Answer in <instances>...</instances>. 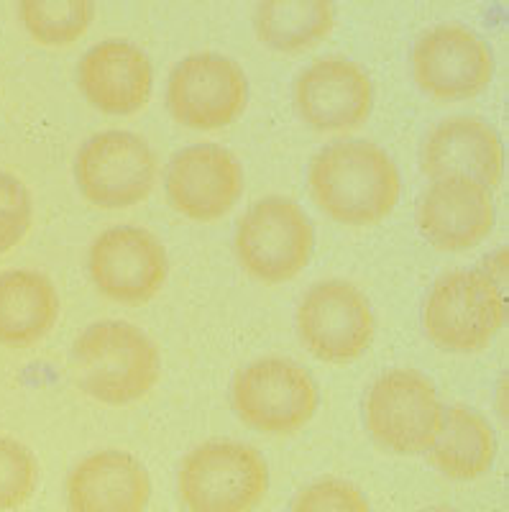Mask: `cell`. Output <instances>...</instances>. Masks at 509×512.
I'll return each mask as SVG.
<instances>
[{
	"label": "cell",
	"instance_id": "obj_12",
	"mask_svg": "<svg viewBox=\"0 0 509 512\" xmlns=\"http://www.w3.org/2000/svg\"><path fill=\"white\" fill-rule=\"evenodd\" d=\"M492 72V49L466 26H433L412 47V77L417 88L440 103L476 98L489 88Z\"/></svg>",
	"mask_w": 509,
	"mask_h": 512
},
{
	"label": "cell",
	"instance_id": "obj_15",
	"mask_svg": "<svg viewBox=\"0 0 509 512\" xmlns=\"http://www.w3.org/2000/svg\"><path fill=\"white\" fill-rule=\"evenodd\" d=\"M417 228L440 251H469L494 228V200L484 182L438 177L417 203Z\"/></svg>",
	"mask_w": 509,
	"mask_h": 512
},
{
	"label": "cell",
	"instance_id": "obj_21",
	"mask_svg": "<svg viewBox=\"0 0 509 512\" xmlns=\"http://www.w3.org/2000/svg\"><path fill=\"white\" fill-rule=\"evenodd\" d=\"M336 26L333 0H256V39L272 52L297 54L313 49Z\"/></svg>",
	"mask_w": 509,
	"mask_h": 512
},
{
	"label": "cell",
	"instance_id": "obj_25",
	"mask_svg": "<svg viewBox=\"0 0 509 512\" xmlns=\"http://www.w3.org/2000/svg\"><path fill=\"white\" fill-rule=\"evenodd\" d=\"M292 507L302 512H369V502L361 495V489L353 487L351 482H343V479H323V482L310 484L297 495Z\"/></svg>",
	"mask_w": 509,
	"mask_h": 512
},
{
	"label": "cell",
	"instance_id": "obj_24",
	"mask_svg": "<svg viewBox=\"0 0 509 512\" xmlns=\"http://www.w3.org/2000/svg\"><path fill=\"white\" fill-rule=\"evenodd\" d=\"M34 221V203L26 185L0 169V256L24 241Z\"/></svg>",
	"mask_w": 509,
	"mask_h": 512
},
{
	"label": "cell",
	"instance_id": "obj_10",
	"mask_svg": "<svg viewBox=\"0 0 509 512\" xmlns=\"http://www.w3.org/2000/svg\"><path fill=\"white\" fill-rule=\"evenodd\" d=\"M249 103V80L236 59L200 52L180 59L169 72L167 108L180 126L215 131L231 126Z\"/></svg>",
	"mask_w": 509,
	"mask_h": 512
},
{
	"label": "cell",
	"instance_id": "obj_4",
	"mask_svg": "<svg viewBox=\"0 0 509 512\" xmlns=\"http://www.w3.org/2000/svg\"><path fill=\"white\" fill-rule=\"evenodd\" d=\"M233 246L246 274L267 285H282L310 264L315 226L295 200L269 195L243 213Z\"/></svg>",
	"mask_w": 509,
	"mask_h": 512
},
{
	"label": "cell",
	"instance_id": "obj_5",
	"mask_svg": "<svg viewBox=\"0 0 509 512\" xmlns=\"http://www.w3.org/2000/svg\"><path fill=\"white\" fill-rule=\"evenodd\" d=\"M180 497L195 512H246L264 500L269 469L254 446L208 441L180 464Z\"/></svg>",
	"mask_w": 509,
	"mask_h": 512
},
{
	"label": "cell",
	"instance_id": "obj_23",
	"mask_svg": "<svg viewBox=\"0 0 509 512\" xmlns=\"http://www.w3.org/2000/svg\"><path fill=\"white\" fill-rule=\"evenodd\" d=\"M39 487V461L24 443L0 436V510L21 507Z\"/></svg>",
	"mask_w": 509,
	"mask_h": 512
},
{
	"label": "cell",
	"instance_id": "obj_1",
	"mask_svg": "<svg viewBox=\"0 0 509 512\" xmlns=\"http://www.w3.org/2000/svg\"><path fill=\"white\" fill-rule=\"evenodd\" d=\"M315 205L341 226H374L394 210L402 192L400 169L382 146L361 139L333 141L307 169Z\"/></svg>",
	"mask_w": 509,
	"mask_h": 512
},
{
	"label": "cell",
	"instance_id": "obj_8",
	"mask_svg": "<svg viewBox=\"0 0 509 512\" xmlns=\"http://www.w3.org/2000/svg\"><path fill=\"white\" fill-rule=\"evenodd\" d=\"M157 180V154L149 141L131 131L90 136L75 157V182L95 208H134L149 198Z\"/></svg>",
	"mask_w": 509,
	"mask_h": 512
},
{
	"label": "cell",
	"instance_id": "obj_3",
	"mask_svg": "<svg viewBox=\"0 0 509 512\" xmlns=\"http://www.w3.org/2000/svg\"><path fill=\"white\" fill-rule=\"evenodd\" d=\"M504 323V297L481 269L443 274L423 303V328L438 349L476 354L492 344Z\"/></svg>",
	"mask_w": 509,
	"mask_h": 512
},
{
	"label": "cell",
	"instance_id": "obj_16",
	"mask_svg": "<svg viewBox=\"0 0 509 512\" xmlns=\"http://www.w3.org/2000/svg\"><path fill=\"white\" fill-rule=\"evenodd\" d=\"M77 85L105 116H134L149 103L154 67L144 49L126 39H105L82 54Z\"/></svg>",
	"mask_w": 509,
	"mask_h": 512
},
{
	"label": "cell",
	"instance_id": "obj_11",
	"mask_svg": "<svg viewBox=\"0 0 509 512\" xmlns=\"http://www.w3.org/2000/svg\"><path fill=\"white\" fill-rule=\"evenodd\" d=\"M87 274L95 290L113 303H149L167 282V249L146 228L121 223L93 241L87 251Z\"/></svg>",
	"mask_w": 509,
	"mask_h": 512
},
{
	"label": "cell",
	"instance_id": "obj_6",
	"mask_svg": "<svg viewBox=\"0 0 509 512\" xmlns=\"http://www.w3.org/2000/svg\"><path fill=\"white\" fill-rule=\"evenodd\" d=\"M443 410L428 377L412 369H392L366 395V431L389 454L420 456L438 436Z\"/></svg>",
	"mask_w": 509,
	"mask_h": 512
},
{
	"label": "cell",
	"instance_id": "obj_14",
	"mask_svg": "<svg viewBox=\"0 0 509 512\" xmlns=\"http://www.w3.org/2000/svg\"><path fill=\"white\" fill-rule=\"evenodd\" d=\"M292 98L302 123L336 134L364 126L374 105V85L361 64L330 54L297 75Z\"/></svg>",
	"mask_w": 509,
	"mask_h": 512
},
{
	"label": "cell",
	"instance_id": "obj_9",
	"mask_svg": "<svg viewBox=\"0 0 509 512\" xmlns=\"http://www.w3.org/2000/svg\"><path fill=\"white\" fill-rule=\"evenodd\" d=\"M295 323L305 349L328 364L361 359L376 333L369 300L346 280H325L310 287L297 305Z\"/></svg>",
	"mask_w": 509,
	"mask_h": 512
},
{
	"label": "cell",
	"instance_id": "obj_22",
	"mask_svg": "<svg viewBox=\"0 0 509 512\" xmlns=\"http://www.w3.org/2000/svg\"><path fill=\"white\" fill-rule=\"evenodd\" d=\"M18 18L41 47H70L93 24L95 0H18Z\"/></svg>",
	"mask_w": 509,
	"mask_h": 512
},
{
	"label": "cell",
	"instance_id": "obj_19",
	"mask_svg": "<svg viewBox=\"0 0 509 512\" xmlns=\"http://www.w3.org/2000/svg\"><path fill=\"white\" fill-rule=\"evenodd\" d=\"M59 292L47 274L8 269L0 274V346L29 349L54 331Z\"/></svg>",
	"mask_w": 509,
	"mask_h": 512
},
{
	"label": "cell",
	"instance_id": "obj_20",
	"mask_svg": "<svg viewBox=\"0 0 509 512\" xmlns=\"http://www.w3.org/2000/svg\"><path fill=\"white\" fill-rule=\"evenodd\" d=\"M425 454L443 477L453 482H471L492 469L497 441L484 415L469 405H451L443 410L438 436Z\"/></svg>",
	"mask_w": 509,
	"mask_h": 512
},
{
	"label": "cell",
	"instance_id": "obj_7",
	"mask_svg": "<svg viewBox=\"0 0 509 512\" xmlns=\"http://www.w3.org/2000/svg\"><path fill=\"white\" fill-rule=\"evenodd\" d=\"M233 410L246 425L267 436L302 431L318 410V384L292 359L251 361L231 387Z\"/></svg>",
	"mask_w": 509,
	"mask_h": 512
},
{
	"label": "cell",
	"instance_id": "obj_2",
	"mask_svg": "<svg viewBox=\"0 0 509 512\" xmlns=\"http://www.w3.org/2000/svg\"><path fill=\"white\" fill-rule=\"evenodd\" d=\"M80 390L105 405H131L149 395L162 374L157 344L128 320H98L72 344Z\"/></svg>",
	"mask_w": 509,
	"mask_h": 512
},
{
	"label": "cell",
	"instance_id": "obj_17",
	"mask_svg": "<svg viewBox=\"0 0 509 512\" xmlns=\"http://www.w3.org/2000/svg\"><path fill=\"white\" fill-rule=\"evenodd\" d=\"M149 497L146 466L123 448L85 456L67 477V505L80 512H141Z\"/></svg>",
	"mask_w": 509,
	"mask_h": 512
},
{
	"label": "cell",
	"instance_id": "obj_18",
	"mask_svg": "<svg viewBox=\"0 0 509 512\" xmlns=\"http://www.w3.org/2000/svg\"><path fill=\"white\" fill-rule=\"evenodd\" d=\"M420 162L430 180L471 177L492 190L502 175V141L481 118L453 116L430 128Z\"/></svg>",
	"mask_w": 509,
	"mask_h": 512
},
{
	"label": "cell",
	"instance_id": "obj_13",
	"mask_svg": "<svg viewBox=\"0 0 509 512\" xmlns=\"http://www.w3.org/2000/svg\"><path fill=\"white\" fill-rule=\"evenodd\" d=\"M167 198L190 221H218L243 195V167L226 146L192 144L180 149L164 172Z\"/></svg>",
	"mask_w": 509,
	"mask_h": 512
}]
</instances>
